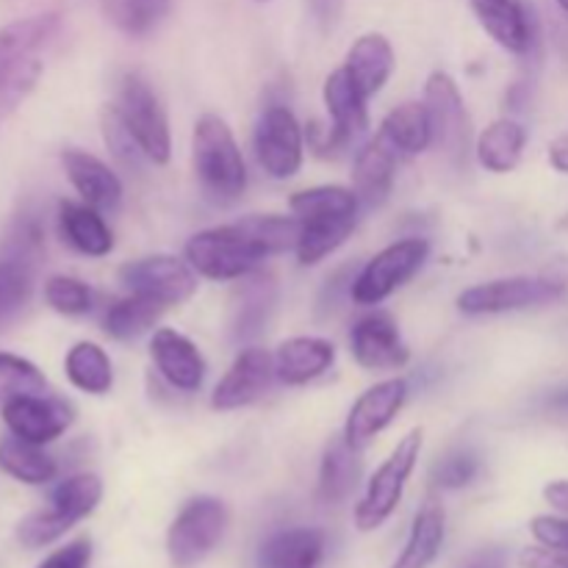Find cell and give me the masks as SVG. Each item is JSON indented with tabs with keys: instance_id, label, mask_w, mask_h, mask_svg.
Listing matches in <instances>:
<instances>
[{
	"instance_id": "25",
	"label": "cell",
	"mask_w": 568,
	"mask_h": 568,
	"mask_svg": "<svg viewBox=\"0 0 568 568\" xmlns=\"http://www.w3.org/2000/svg\"><path fill=\"white\" fill-rule=\"evenodd\" d=\"M59 231L67 239L70 247L78 253L92 255V258H103L114 247V236L105 220L100 216L98 209L87 203H70L61 200L59 203Z\"/></svg>"
},
{
	"instance_id": "26",
	"label": "cell",
	"mask_w": 568,
	"mask_h": 568,
	"mask_svg": "<svg viewBox=\"0 0 568 568\" xmlns=\"http://www.w3.org/2000/svg\"><path fill=\"white\" fill-rule=\"evenodd\" d=\"M344 70L349 72L361 92L366 98H375L394 72V50L383 33H364L358 42L349 48Z\"/></svg>"
},
{
	"instance_id": "34",
	"label": "cell",
	"mask_w": 568,
	"mask_h": 568,
	"mask_svg": "<svg viewBox=\"0 0 568 568\" xmlns=\"http://www.w3.org/2000/svg\"><path fill=\"white\" fill-rule=\"evenodd\" d=\"M164 311L166 305H161L159 300L131 292L109 308V314H105V333L116 338V342H131V338L148 333Z\"/></svg>"
},
{
	"instance_id": "8",
	"label": "cell",
	"mask_w": 568,
	"mask_h": 568,
	"mask_svg": "<svg viewBox=\"0 0 568 568\" xmlns=\"http://www.w3.org/2000/svg\"><path fill=\"white\" fill-rule=\"evenodd\" d=\"M430 255L427 239H403L375 255L353 281V300L358 305H377L403 288Z\"/></svg>"
},
{
	"instance_id": "50",
	"label": "cell",
	"mask_w": 568,
	"mask_h": 568,
	"mask_svg": "<svg viewBox=\"0 0 568 568\" xmlns=\"http://www.w3.org/2000/svg\"><path fill=\"white\" fill-rule=\"evenodd\" d=\"M255 3H266V0H255Z\"/></svg>"
},
{
	"instance_id": "10",
	"label": "cell",
	"mask_w": 568,
	"mask_h": 568,
	"mask_svg": "<svg viewBox=\"0 0 568 568\" xmlns=\"http://www.w3.org/2000/svg\"><path fill=\"white\" fill-rule=\"evenodd\" d=\"M255 159L266 175L286 181L303 166V128L286 105H270L255 125Z\"/></svg>"
},
{
	"instance_id": "4",
	"label": "cell",
	"mask_w": 568,
	"mask_h": 568,
	"mask_svg": "<svg viewBox=\"0 0 568 568\" xmlns=\"http://www.w3.org/2000/svg\"><path fill=\"white\" fill-rule=\"evenodd\" d=\"M264 258H270V253L244 222L211 227L186 244V261L192 270L211 281H239L258 270Z\"/></svg>"
},
{
	"instance_id": "28",
	"label": "cell",
	"mask_w": 568,
	"mask_h": 568,
	"mask_svg": "<svg viewBox=\"0 0 568 568\" xmlns=\"http://www.w3.org/2000/svg\"><path fill=\"white\" fill-rule=\"evenodd\" d=\"M527 131L516 120H497L480 133L477 139V161L488 172H510L519 166L521 153H525Z\"/></svg>"
},
{
	"instance_id": "30",
	"label": "cell",
	"mask_w": 568,
	"mask_h": 568,
	"mask_svg": "<svg viewBox=\"0 0 568 568\" xmlns=\"http://www.w3.org/2000/svg\"><path fill=\"white\" fill-rule=\"evenodd\" d=\"M444 547V510L442 505L427 503L425 508L416 514L414 527H410L408 544H405L403 555L392 568H427L438 558Z\"/></svg>"
},
{
	"instance_id": "20",
	"label": "cell",
	"mask_w": 568,
	"mask_h": 568,
	"mask_svg": "<svg viewBox=\"0 0 568 568\" xmlns=\"http://www.w3.org/2000/svg\"><path fill=\"white\" fill-rule=\"evenodd\" d=\"M322 94H325L327 114L333 120V133H336L338 144L344 150L355 136H361L369 128V114H366V100L369 98L361 92L358 83L349 78L344 67L327 75Z\"/></svg>"
},
{
	"instance_id": "40",
	"label": "cell",
	"mask_w": 568,
	"mask_h": 568,
	"mask_svg": "<svg viewBox=\"0 0 568 568\" xmlns=\"http://www.w3.org/2000/svg\"><path fill=\"white\" fill-rule=\"evenodd\" d=\"M103 136H105V144H109L111 153H114L125 166H136L139 159H144L142 150H139V144L133 142V136L128 133V128L122 125V120L116 116L114 105H109V109L103 111Z\"/></svg>"
},
{
	"instance_id": "24",
	"label": "cell",
	"mask_w": 568,
	"mask_h": 568,
	"mask_svg": "<svg viewBox=\"0 0 568 568\" xmlns=\"http://www.w3.org/2000/svg\"><path fill=\"white\" fill-rule=\"evenodd\" d=\"M325 558V532L314 527L281 530L264 541L258 568H320Z\"/></svg>"
},
{
	"instance_id": "44",
	"label": "cell",
	"mask_w": 568,
	"mask_h": 568,
	"mask_svg": "<svg viewBox=\"0 0 568 568\" xmlns=\"http://www.w3.org/2000/svg\"><path fill=\"white\" fill-rule=\"evenodd\" d=\"M519 568H568V555L549 547H527L519 555Z\"/></svg>"
},
{
	"instance_id": "36",
	"label": "cell",
	"mask_w": 568,
	"mask_h": 568,
	"mask_svg": "<svg viewBox=\"0 0 568 568\" xmlns=\"http://www.w3.org/2000/svg\"><path fill=\"white\" fill-rule=\"evenodd\" d=\"M358 194L344 186H314L292 197V214L297 220H320V216H355Z\"/></svg>"
},
{
	"instance_id": "29",
	"label": "cell",
	"mask_w": 568,
	"mask_h": 568,
	"mask_svg": "<svg viewBox=\"0 0 568 568\" xmlns=\"http://www.w3.org/2000/svg\"><path fill=\"white\" fill-rule=\"evenodd\" d=\"M0 469L26 486H44L55 477V460L39 444L6 436L0 442Z\"/></svg>"
},
{
	"instance_id": "11",
	"label": "cell",
	"mask_w": 568,
	"mask_h": 568,
	"mask_svg": "<svg viewBox=\"0 0 568 568\" xmlns=\"http://www.w3.org/2000/svg\"><path fill=\"white\" fill-rule=\"evenodd\" d=\"M120 281L128 292L159 300L161 305H181L197 292V277L189 261L175 255H150L120 266Z\"/></svg>"
},
{
	"instance_id": "45",
	"label": "cell",
	"mask_w": 568,
	"mask_h": 568,
	"mask_svg": "<svg viewBox=\"0 0 568 568\" xmlns=\"http://www.w3.org/2000/svg\"><path fill=\"white\" fill-rule=\"evenodd\" d=\"M544 499L552 505L558 514L568 516V480H555L544 488Z\"/></svg>"
},
{
	"instance_id": "37",
	"label": "cell",
	"mask_w": 568,
	"mask_h": 568,
	"mask_svg": "<svg viewBox=\"0 0 568 568\" xmlns=\"http://www.w3.org/2000/svg\"><path fill=\"white\" fill-rule=\"evenodd\" d=\"M44 388H48V381L39 366L20 355L0 353V405L22 394H44Z\"/></svg>"
},
{
	"instance_id": "39",
	"label": "cell",
	"mask_w": 568,
	"mask_h": 568,
	"mask_svg": "<svg viewBox=\"0 0 568 568\" xmlns=\"http://www.w3.org/2000/svg\"><path fill=\"white\" fill-rule=\"evenodd\" d=\"M480 471V458L471 449H453L433 466V483L438 488H464Z\"/></svg>"
},
{
	"instance_id": "42",
	"label": "cell",
	"mask_w": 568,
	"mask_h": 568,
	"mask_svg": "<svg viewBox=\"0 0 568 568\" xmlns=\"http://www.w3.org/2000/svg\"><path fill=\"white\" fill-rule=\"evenodd\" d=\"M89 560H92V541L89 538H75L67 547L55 549L37 568H89Z\"/></svg>"
},
{
	"instance_id": "5",
	"label": "cell",
	"mask_w": 568,
	"mask_h": 568,
	"mask_svg": "<svg viewBox=\"0 0 568 568\" xmlns=\"http://www.w3.org/2000/svg\"><path fill=\"white\" fill-rule=\"evenodd\" d=\"M114 111L139 144L142 155L153 164H166L172 155V139H170V122H166V111L161 105L159 94L153 92L148 81L136 72L125 75L116 89Z\"/></svg>"
},
{
	"instance_id": "19",
	"label": "cell",
	"mask_w": 568,
	"mask_h": 568,
	"mask_svg": "<svg viewBox=\"0 0 568 568\" xmlns=\"http://www.w3.org/2000/svg\"><path fill=\"white\" fill-rule=\"evenodd\" d=\"M239 288L233 294V308H231V331L233 338L239 342H250V338L261 336V331L270 322L272 311H275L277 286L270 275H250L239 277Z\"/></svg>"
},
{
	"instance_id": "27",
	"label": "cell",
	"mask_w": 568,
	"mask_h": 568,
	"mask_svg": "<svg viewBox=\"0 0 568 568\" xmlns=\"http://www.w3.org/2000/svg\"><path fill=\"white\" fill-rule=\"evenodd\" d=\"M361 480V449L353 447L347 438H336L331 447L325 449L320 469V486H316V497L325 505H338L355 491Z\"/></svg>"
},
{
	"instance_id": "41",
	"label": "cell",
	"mask_w": 568,
	"mask_h": 568,
	"mask_svg": "<svg viewBox=\"0 0 568 568\" xmlns=\"http://www.w3.org/2000/svg\"><path fill=\"white\" fill-rule=\"evenodd\" d=\"M530 530L538 544L568 555V519H558V516H536V519L530 521Z\"/></svg>"
},
{
	"instance_id": "33",
	"label": "cell",
	"mask_w": 568,
	"mask_h": 568,
	"mask_svg": "<svg viewBox=\"0 0 568 568\" xmlns=\"http://www.w3.org/2000/svg\"><path fill=\"white\" fill-rule=\"evenodd\" d=\"M64 372L72 386L87 394H94V397L109 394L111 383H114V369H111L109 355H105L103 347L92 342H78L67 353Z\"/></svg>"
},
{
	"instance_id": "14",
	"label": "cell",
	"mask_w": 568,
	"mask_h": 568,
	"mask_svg": "<svg viewBox=\"0 0 568 568\" xmlns=\"http://www.w3.org/2000/svg\"><path fill=\"white\" fill-rule=\"evenodd\" d=\"M72 419L75 414H72L70 403L50 397V394H22V397L3 403V422L11 436L26 438L39 447L64 436Z\"/></svg>"
},
{
	"instance_id": "38",
	"label": "cell",
	"mask_w": 568,
	"mask_h": 568,
	"mask_svg": "<svg viewBox=\"0 0 568 568\" xmlns=\"http://www.w3.org/2000/svg\"><path fill=\"white\" fill-rule=\"evenodd\" d=\"M44 300L53 311L64 316H78L87 314L92 308V288L83 281L70 275H53L48 283H44Z\"/></svg>"
},
{
	"instance_id": "9",
	"label": "cell",
	"mask_w": 568,
	"mask_h": 568,
	"mask_svg": "<svg viewBox=\"0 0 568 568\" xmlns=\"http://www.w3.org/2000/svg\"><path fill=\"white\" fill-rule=\"evenodd\" d=\"M564 297V286L541 277H499V281L477 283L458 297L464 314H510V311L536 308Z\"/></svg>"
},
{
	"instance_id": "2",
	"label": "cell",
	"mask_w": 568,
	"mask_h": 568,
	"mask_svg": "<svg viewBox=\"0 0 568 568\" xmlns=\"http://www.w3.org/2000/svg\"><path fill=\"white\" fill-rule=\"evenodd\" d=\"M192 161L200 186L220 203H233L247 186V166H244L242 150L222 116H200L192 136Z\"/></svg>"
},
{
	"instance_id": "16",
	"label": "cell",
	"mask_w": 568,
	"mask_h": 568,
	"mask_svg": "<svg viewBox=\"0 0 568 568\" xmlns=\"http://www.w3.org/2000/svg\"><path fill=\"white\" fill-rule=\"evenodd\" d=\"M353 355L364 369L372 372H386V369H403L410 358L408 344L399 336L397 322L392 320L383 311L358 320V325L353 327Z\"/></svg>"
},
{
	"instance_id": "31",
	"label": "cell",
	"mask_w": 568,
	"mask_h": 568,
	"mask_svg": "<svg viewBox=\"0 0 568 568\" xmlns=\"http://www.w3.org/2000/svg\"><path fill=\"white\" fill-rule=\"evenodd\" d=\"M383 136L397 148V153L416 155L433 144V128L430 114H427L425 103H403L383 120Z\"/></svg>"
},
{
	"instance_id": "6",
	"label": "cell",
	"mask_w": 568,
	"mask_h": 568,
	"mask_svg": "<svg viewBox=\"0 0 568 568\" xmlns=\"http://www.w3.org/2000/svg\"><path fill=\"white\" fill-rule=\"evenodd\" d=\"M422 453V430H410L403 442L394 447V453L388 455L381 464V469L372 475L369 486H366L364 499L355 508V527L361 532H372L381 525H386L388 516L397 510L399 499H403L405 483H408L410 471H414L416 460Z\"/></svg>"
},
{
	"instance_id": "1",
	"label": "cell",
	"mask_w": 568,
	"mask_h": 568,
	"mask_svg": "<svg viewBox=\"0 0 568 568\" xmlns=\"http://www.w3.org/2000/svg\"><path fill=\"white\" fill-rule=\"evenodd\" d=\"M42 227L31 214L17 216L0 242V331L20 320L33 297L39 264H42Z\"/></svg>"
},
{
	"instance_id": "12",
	"label": "cell",
	"mask_w": 568,
	"mask_h": 568,
	"mask_svg": "<svg viewBox=\"0 0 568 568\" xmlns=\"http://www.w3.org/2000/svg\"><path fill=\"white\" fill-rule=\"evenodd\" d=\"M425 105L430 114L433 144L453 161L466 159L469 150V114L458 83L447 72H433L425 87Z\"/></svg>"
},
{
	"instance_id": "35",
	"label": "cell",
	"mask_w": 568,
	"mask_h": 568,
	"mask_svg": "<svg viewBox=\"0 0 568 568\" xmlns=\"http://www.w3.org/2000/svg\"><path fill=\"white\" fill-rule=\"evenodd\" d=\"M172 9V0H100V11L116 31L144 37L161 26Z\"/></svg>"
},
{
	"instance_id": "18",
	"label": "cell",
	"mask_w": 568,
	"mask_h": 568,
	"mask_svg": "<svg viewBox=\"0 0 568 568\" xmlns=\"http://www.w3.org/2000/svg\"><path fill=\"white\" fill-rule=\"evenodd\" d=\"M61 164H64L67 178L81 194L83 203L92 205L98 211H114L122 200V183L116 172L109 164L98 159V155L87 153V150H64L61 153Z\"/></svg>"
},
{
	"instance_id": "7",
	"label": "cell",
	"mask_w": 568,
	"mask_h": 568,
	"mask_svg": "<svg viewBox=\"0 0 568 568\" xmlns=\"http://www.w3.org/2000/svg\"><path fill=\"white\" fill-rule=\"evenodd\" d=\"M227 527V510L220 499L197 497L183 505L181 514L166 532V555L175 568H194L203 564Z\"/></svg>"
},
{
	"instance_id": "48",
	"label": "cell",
	"mask_w": 568,
	"mask_h": 568,
	"mask_svg": "<svg viewBox=\"0 0 568 568\" xmlns=\"http://www.w3.org/2000/svg\"><path fill=\"white\" fill-rule=\"evenodd\" d=\"M549 408H552V410H558V414L568 416V392H560V394H555V397L549 399Z\"/></svg>"
},
{
	"instance_id": "3",
	"label": "cell",
	"mask_w": 568,
	"mask_h": 568,
	"mask_svg": "<svg viewBox=\"0 0 568 568\" xmlns=\"http://www.w3.org/2000/svg\"><path fill=\"white\" fill-rule=\"evenodd\" d=\"M103 499V483L98 475H75L50 491L48 508L26 516L17 525V541L26 549H42L48 544L59 541L67 530L87 519Z\"/></svg>"
},
{
	"instance_id": "23",
	"label": "cell",
	"mask_w": 568,
	"mask_h": 568,
	"mask_svg": "<svg viewBox=\"0 0 568 568\" xmlns=\"http://www.w3.org/2000/svg\"><path fill=\"white\" fill-rule=\"evenodd\" d=\"M471 11L488 37L510 53H527L532 44V22L521 0H469Z\"/></svg>"
},
{
	"instance_id": "32",
	"label": "cell",
	"mask_w": 568,
	"mask_h": 568,
	"mask_svg": "<svg viewBox=\"0 0 568 568\" xmlns=\"http://www.w3.org/2000/svg\"><path fill=\"white\" fill-rule=\"evenodd\" d=\"M300 222H303V231H300V242L294 250H297V258L303 266H314L331 253H336L355 227V216H320V220Z\"/></svg>"
},
{
	"instance_id": "46",
	"label": "cell",
	"mask_w": 568,
	"mask_h": 568,
	"mask_svg": "<svg viewBox=\"0 0 568 568\" xmlns=\"http://www.w3.org/2000/svg\"><path fill=\"white\" fill-rule=\"evenodd\" d=\"M549 161H552V166L558 172H568V133L549 144Z\"/></svg>"
},
{
	"instance_id": "17",
	"label": "cell",
	"mask_w": 568,
	"mask_h": 568,
	"mask_svg": "<svg viewBox=\"0 0 568 568\" xmlns=\"http://www.w3.org/2000/svg\"><path fill=\"white\" fill-rule=\"evenodd\" d=\"M150 355H153L155 369L161 372V377H164L170 386L181 388V392H197V388L203 386V355H200V349L178 331H170V327L155 331L153 342H150Z\"/></svg>"
},
{
	"instance_id": "13",
	"label": "cell",
	"mask_w": 568,
	"mask_h": 568,
	"mask_svg": "<svg viewBox=\"0 0 568 568\" xmlns=\"http://www.w3.org/2000/svg\"><path fill=\"white\" fill-rule=\"evenodd\" d=\"M277 381L275 355L261 347H250L239 353L231 369L225 372L211 394V408L216 410H236L258 403L270 394L272 383Z\"/></svg>"
},
{
	"instance_id": "47",
	"label": "cell",
	"mask_w": 568,
	"mask_h": 568,
	"mask_svg": "<svg viewBox=\"0 0 568 568\" xmlns=\"http://www.w3.org/2000/svg\"><path fill=\"white\" fill-rule=\"evenodd\" d=\"M505 566H508L505 555L499 552V549H491V552H486V555H480L477 560H471L466 568H505Z\"/></svg>"
},
{
	"instance_id": "49",
	"label": "cell",
	"mask_w": 568,
	"mask_h": 568,
	"mask_svg": "<svg viewBox=\"0 0 568 568\" xmlns=\"http://www.w3.org/2000/svg\"><path fill=\"white\" fill-rule=\"evenodd\" d=\"M555 3H558L564 11H568V0H555Z\"/></svg>"
},
{
	"instance_id": "43",
	"label": "cell",
	"mask_w": 568,
	"mask_h": 568,
	"mask_svg": "<svg viewBox=\"0 0 568 568\" xmlns=\"http://www.w3.org/2000/svg\"><path fill=\"white\" fill-rule=\"evenodd\" d=\"M353 281H355V275L349 266H344V270H338L336 275L327 277L325 288H322V294H320V316L333 314V311L338 308V303H342L344 294H349V297H353Z\"/></svg>"
},
{
	"instance_id": "22",
	"label": "cell",
	"mask_w": 568,
	"mask_h": 568,
	"mask_svg": "<svg viewBox=\"0 0 568 568\" xmlns=\"http://www.w3.org/2000/svg\"><path fill=\"white\" fill-rule=\"evenodd\" d=\"M333 361H336V347L325 338H288L275 349L277 381L286 383V386H305V383L325 375Z\"/></svg>"
},
{
	"instance_id": "21",
	"label": "cell",
	"mask_w": 568,
	"mask_h": 568,
	"mask_svg": "<svg viewBox=\"0 0 568 568\" xmlns=\"http://www.w3.org/2000/svg\"><path fill=\"white\" fill-rule=\"evenodd\" d=\"M394 172H397V148L381 133L355 155L353 192L364 205H381L392 194Z\"/></svg>"
},
{
	"instance_id": "15",
	"label": "cell",
	"mask_w": 568,
	"mask_h": 568,
	"mask_svg": "<svg viewBox=\"0 0 568 568\" xmlns=\"http://www.w3.org/2000/svg\"><path fill=\"white\" fill-rule=\"evenodd\" d=\"M405 399H408V383L403 377H392V381H383L377 386L366 388L358 397V403L353 405V410H349L347 425H344V438L353 447L364 449L366 444H372V438H377L392 425L394 416L403 410Z\"/></svg>"
}]
</instances>
